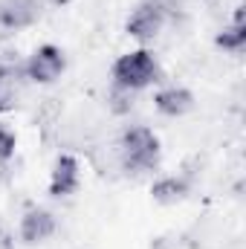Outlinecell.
Returning <instances> with one entry per match:
<instances>
[{
  "label": "cell",
  "instance_id": "cell-1",
  "mask_svg": "<svg viewBox=\"0 0 246 249\" xmlns=\"http://www.w3.org/2000/svg\"><path fill=\"white\" fill-rule=\"evenodd\" d=\"M113 87H122V90H130V93H139L151 84H157L162 78V70H159V61L151 50L139 47V50H130L119 55L113 61Z\"/></svg>",
  "mask_w": 246,
  "mask_h": 249
},
{
  "label": "cell",
  "instance_id": "cell-2",
  "mask_svg": "<svg viewBox=\"0 0 246 249\" xmlns=\"http://www.w3.org/2000/svg\"><path fill=\"white\" fill-rule=\"evenodd\" d=\"M159 136L145 127V124H133L122 133V142H119V157H122V165L127 171L139 174V171H154L159 165Z\"/></svg>",
  "mask_w": 246,
  "mask_h": 249
},
{
  "label": "cell",
  "instance_id": "cell-3",
  "mask_svg": "<svg viewBox=\"0 0 246 249\" xmlns=\"http://www.w3.org/2000/svg\"><path fill=\"white\" fill-rule=\"evenodd\" d=\"M165 20H168V6H165L162 0H142V3L130 12V18H127V23H124V32H127L133 41L148 44V41H154V38L162 32Z\"/></svg>",
  "mask_w": 246,
  "mask_h": 249
},
{
  "label": "cell",
  "instance_id": "cell-4",
  "mask_svg": "<svg viewBox=\"0 0 246 249\" xmlns=\"http://www.w3.org/2000/svg\"><path fill=\"white\" fill-rule=\"evenodd\" d=\"M67 70V55L55 44H41L26 61H23V75L35 84H53L58 81Z\"/></svg>",
  "mask_w": 246,
  "mask_h": 249
},
{
  "label": "cell",
  "instance_id": "cell-5",
  "mask_svg": "<svg viewBox=\"0 0 246 249\" xmlns=\"http://www.w3.org/2000/svg\"><path fill=\"white\" fill-rule=\"evenodd\" d=\"M55 229H58L55 214H53L50 209H41V206L23 212V217H20V223H18L20 244H26V247H38V244L50 241V238L55 235Z\"/></svg>",
  "mask_w": 246,
  "mask_h": 249
},
{
  "label": "cell",
  "instance_id": "cell-6",
  "mask_svg": "<svg viewBox=\"0 0 246 249\" xmlns=\"http://www.w3.org/2000/svg\"><path fill=\"white\" fill-rule=\"evenodd\" d=\"M41 0H0V29L20 32L38 23L41 18Z\"/></svg>",
  "mask_w": 246,
  "mask_h": 249
},
{
  "label": "cell",
  "instance_id": "cell-7",
  "mask_svg": "<svg viewBox=\"0 0 246 249\" xmlns=\"http://www.w3.org/2000/svg\"><path fill=\"white\" fill-rule=\"evenodd\" d=\"M81 186V162L72 154H58L53 174H50V194L53 197H70Z\"/></svg>",
  "mask_w": 246,
  "mask_h": 249
},
{
  "label": "cell",
  "instance_id": "cell-8",
  "mask_svg": "<svg viewBox=\"0 0 246 249\" xmlns=\"http://www.w3.org/2000/svg\"><path fill=\"white\" fill-rule=\"evenodd\" d=\"M194 105H197V102H194V93L185 90V87H177V84L162 87V90L154 96V107H157L162 116H168V119H180L185 113H191Z\"/></svg>",
  "mask_w": 246,
  "mask_h": 249
},
{
  "label": "cell",
  "instance_id": "cell-9",
  "mask_svg": "<svg viewBox=\"0 0 246 249\" xmlns=\"http://www.w3.org/2000/svg\"><path fill=\"white\" fill-rule=\"evenodd\" d=\"M191 194V180L185 174H168V177H159L154 186H151V197L162 206H174V203H183L185 197Z\"/></svg>",
  "mask_w": 246,
  "mask_h": 249
},
{
  "label": "cell",
  "instance_id": "cell-10",
  "mask_svg": "<svg viewBox=\"0 0 246 249\" xmlns=\"http://www.w3.org/2000/svg\"><path fill=\"white\" fill-rule=\"evenodd\" d=\"M214 44L223 50V53H232V55H241L246 47V23H244V6L235 9V18L232 23H226L217 35H214Z\"/></svg>",
  "mask_w": 246,
  "mask_h": 249
},
{
  "label": "cell",
  "instance_id": "cell-11",
  "mask_svg": "<svg viewBox=\"0 0 246 249\" xmlns=\"http://www.w3.org/2000/svg\"><path fill=\"white\" fill-rule=\"evenodd\" d=\"M15 151H18V136H15V130L0 122V162H9V160L15 157Z\"/></svg>",
  "mask_w": 246,
  "mask_h": 249
},
{
  "label": "cell",
  "instance_id": "cell-12",
  "mask_svg": "<svg viewBox=\"0 0 246 249\" xmlns=\"http://www.w3.org/2000/svg\"><path fill=\"white\" fill-rule=\"evenodd\" d=\"M9 107V96L3 93V87H0V110H6Z\"/></svg>",
  "mask_w": 246,
  "mask_h": 249
},
{
  "label": "cell",
  "instance_id": "cell-13",
  "mask_svg": "<svg viewBox=\"0 0 246 249\" xmlns=\"http://www.w3.org/2000/svg\"><path fill=\"white\" fill-rule=\"evenodd\" d=\"M41 3H50V6H55V9H61V6H67L70 0H41Z\"/></svg>",
  "mask_w": 246,
  "mask_h": 249
}]
</instances>
